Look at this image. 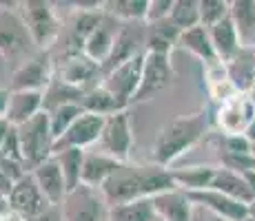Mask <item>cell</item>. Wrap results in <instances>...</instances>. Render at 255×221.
Returning a JSON list of instances; mask_svg holds the SVG:
<instances>
[{
	"mask_svg": "<svg viewBox=\"0 0 255 221\" xmlns=\"http://www.w3.org/2000/svg\"><path fill=\"white\" fill-rule=\"evenodd\" d=\"M9 131H11V124L7 122V117H0V146H2L4 137L9 135Z\"/></svg>",
	"mask_w": 255,
	"mask_h": 221,
	"instance_id": "b9f144b4",
	"label": "cell"
},
{
	"mask_svg": "<svg viewBox=\"0 0 255 221\" xmlns=\"http://www.w3.org/2000/svg\"><path fill=\"white\" fill-rule=\"evenodd\" d=\"M85 93L87 91L73 88V86L65 84V82H60V80H56V77H53V82L47 86V91L42 93V111L51 113L53 109H58V106L73 104V102H78V104H80V100L85 97Z\"/></svg>",
	"mask_w": 255,
	"mask_h": 221,
	"instance_id": "1f68e13d",
	"label": "cell"
},
{
	"mask_svg": "<svg viewBox=\"0 0 255 221\" xmlns=\"http://www.w3.org/2000/svg\"><path fill=\"white\" fill-rule=\"evenodd\" d=\"M2 221H27V219L20 217V215H18V213H13V210H9V213H4Z\"/></svg>",
	"mask_w": 255,
	"mask_h": 221,
	"instance_id": "ee69618b",
	"label": "cell"
},
{
	"mask_svg": "<svg viewBox=\"0 0 255 221\" xmlns=\"http://www.w3.org/2000/svg\"><path fill=\"white\" fill-rule=\"evenodd\" d=\"M142 65H144V56H138V58H133V60L125 62V65L116 67L114 71L102 75L100 84L114 97H118L127 109L131 106V100L135 97V93H138V88H140Z\"/></svg>",
	"mask_w": 255,
	"mask_h": 221,
	"instance_id": "7c38bea8",
	"label": "cell"
},
{
	"mask_svg": "<svg viewBox=\"0 0 255 221\" xmlns=\"http://www.w3.org/2000/svg\"><path fill=\"white\" fill-rule=\"evenodd\" d=\"M231 18L238 27L244 49H255V2L253 0H233Z\"/></svg>",
	"mask_w": 255,
	"mask_h": 221,
	"instance_id": "f1b7e54d",
	"label": "cell"
},
{
	"mask_svg": "<svg viewBox=\"0 0 255 221\" xmlns=\"http://www.w3.org/2000/svg\"><path fill=\"white\" fill-rule=\"evenodd\" d=\"M204 82H207V91L211 95V100L215 104H224L229 102L231 97L238 95V86L233 84L231 75H229V69L224 62H213V65H207L204 67Z\"/></svg>",
	"mask_w": 255,
	"mask_h": 221,
	"instance_id": "cb8c5ba5",
	"label": "cell"
},
{
	"mask_svg": "<svg viewBox=\"0 0 255 221\" xmlns=\"http://www.w3.org/2000/svg\"><path fill=\"white\" fill-rule=\"evenodd\" d=\"M100 153L114 157L118 161H131V153H133V129H131V117L129 111L109 115L102 129L100 142H98Z\"/></svg>",
	"mask_w": 255,
	"mask_h": 221,
	"instance_id": "8992f818",
	"label": "cell"
},
{
	"mask_svg": "<svg viewBox=\"0 0 255 221\" xmlns=\"http://www.w3.org/2000/svg\"><path fill=\"white\" fill-rule=\"evenodd\" d=\"M56 60V80L65 82L73 88L80 91H89L102 82V69L93 60L78 53V56H65V58H53Z\"/></svg>",
	"mask_w": 255,
	"mask_h": 221,
	"instance_id": "8fae6325",
	"label": "cell"
},
{
	"mask_svg": "<svg viewBox=\"0 0 255 221\" xmlns=\"http://www.w3.org/2000/svg\"><path fill=\"white\" fill-rule=\"evenodd\" d=\"M251 215H253V217H255V201H253V204H251Z\"/></svg>",
	"mask_w": 255,
	"mask_h": 221,
	"instance_id": "7dc6e473",
	"label": "cell"
},
{
	"mask_svg": "<svg viewBox=\"0 0 255 221\" xmlns=\"http://www.w3.org/2000/svg\"><path fill=\"white\" fill-rule=\"evenodd\" d=\"M80 106L85 109L87 113H93V115H102V117H109V115H116V113H122V111H129L125 104H122L118 97H114L109 91H107L102 84L89 88L85 93V97L80 100Z\"/></svg>",
	"mask_w": 255,
	"mask_h": 221,
	"instance_id": "83f0119b",
	"label": "cell"
},
{
	"mask_svg": "<svg viewBox=\"0 0 255 221\" xmlns=\"http://www.w3.org/2000/svg\"><path fill=\"white\" fill-rule=\"evenodd\" d=\"M155 217L162 221H193V201L184 190L175 188L151 199Z\"/></svg>",
	"mask_w": 255,
	"mask_h": 221,
	"instance_id": "ffe728a7",
	"label": "cell"
},
{
	"mask_svg": "<svg viewBox=\"0 0 255 221\" xmlns=\"http://www.w3.org/2000/svg\"><path fill=\"white\" fill-rule=\"evenodd\" d=\"M209 36H211V42H213V49H215V56H218L220 62L229 65L233 62L235 58L242 53L244 44H242V38L238 33V27H235L233 18L229 16L227 20L218 22L215 27L209 29Z\"/></svg>",
	"mask_w": 255,
	"mask_h": 221,
	"instance_id": "d6986e66",
	"label": "cell"
},
{
	"mask_svg": "<svg viewBox=\"0 0 255 221\" xmlns=\"http://www.w3.org/2000/svg\"><path fill=\"white\" fill-rule=\"evenodd\" d=\"M175 71L171 65V56H160V53H144V65H142V80L135 97L131 100L133 104H142V102L155 97L160 91H164L169 84H173Z\"/></svg>",
	"mask_w": 255,
	"mask_h": 221,
	"instance_id": "52a82bcc",
	"label": "cell"
},
{
	"mask_svg": "<svg viewBox=\"0 0 255 221\" xmlns=\"http://www.w3.org/2000/svg\"><path fill=\"white\" fill-rule=\"evenodd\" d=\"M153 219H155V210L151 199L120 204L109 208V213H107V221H153Z\"/></svg>",
	"mask_w": 255,
	"mask_h": 221,
	"instance_id": "d6a6232c",
	"label": "cell"
},
{
	"mask_svg": "<svg viewBox=\"0 0 255 221\" xmlns=\"http://www.w3.org/2000/svg\"><path fill=\"white\" fill-rule=\"evenodd\" d=\"M105 122L107 117L102 115H93V113H82L76 122L71 124V129L56 140L53 144V155L60 153V150L67 148H80V150H89L91 146H96L100 142L102 129H105Z\"/></svg>",
	"mask_w": 255,
	"mask_h": 221,
	"instance_id": "4fadbf2b",
	"label": "cell"
},
{
	"mask_svg": "<svg viewBox=\"0 0 255 221\" xmlns=\"http://www.w3.org/2000/svg\"><path fill=\"white\" fill-rule=\"evenodd\" d=\"M244 177V181H247V186L251 188V193H253V197H255V168L253 170H247V173H242Z\"/></svg>",
	"mask_w": 255,
	"mask_h": 221,
	"instance_id": "7bdbcfd3",
	"label": "cell"
},
{
	"mask_svg": "<svg viewBox=\"0 0 255 221\" xmlns=\"http://www.w3.org/2000/svg\"><path fill=\"white\" fill-rule=\"evenodd\" d=\"M120 24L116 18L111 16H102V20L98 22V27L91 31V36L87 38L85 42V49H82V53H85L89 60H93L96 65H105V60L109 58L111 49H114V42H116V36L118 31H120Z\"/></svg>",
	"mask_w": 255,
	"mask_h": 221,
	"instance_id": "e0dca14e",
	"label": "cell"
},
{
	"mask_svg": "<svg viewBox=\"0 0 255 221\" xmlns=\"http://www.w3.org/2000/svg\"><path fill=\"white\" fill-rule=\"evenodd\" d=\"M31 175H33L38 188L42 190V195L47 197L49 204L62 206V201H65V197L69 195V190H67L65 177H62V170H60V166H58L56 157H51V159H47L45 164H40L38 168H33Z\"/></svg>",
	"mask_w": 255,
	"mask_h": 221,
	"instance_id": "ac0fdd59",
	"label": "cell"
},
{
	"mask_svg": "<svg viewBox=\"0 0 255 221\" xmlns=\"http://www.w3.org/2000/svg\"><path fill=\"white\" fill-rule=\"evenodd\" d=\"M244 135H247V137H249V142H251V144L255 146V120H253V124L247 129V133H244Z\"/></svg>",
	"mask_w": 255,
	"mask_h": 221,
	"instance_id": "f6af8a7d",
	"label": "cell"
},
{
	"mask_svg": "<svg viewBox=\"0 0 255 221\" xmlns=\"http://www.w3.org/2000/svg\"><path fill=\"white\" fill-rule=\"evenodd\" d=\"M180 36H182V31L169 18L160 22H146V40H144L146 53L171 56V51L178 47Z\"/></svg>",
	"mask_w": 255,
	"mask_h": 221,
	"instance_id": "603a6c76",
	"label": "cell"
},
{
	"mask_svg": "<svg viewBox=\"0 0 255 221\" xmlns=\"http://www.w3.org/2000/svg\"><path fill=\"white\" fill-rule=\"evenodd\" d=\"M169 20L173 22L180 31H189V29L198 27L200 24V0H175Z\"/></svg>",
	"mask_w": 255,
	"mask_h": 221,
	"instance_id": "836d02e7",
	"label": "cell"
},
{
	"mask_svg": "<svg viewBox=\"0 0 255 221\" xmlns=\"http://www.w3.org/2000/svg\"><path fill=\"white\" fill-rule=\"evenodd\" d=\"M120 166H122V161L100 153V150H87L85 166H82V184L89 186V188L100 190L116 175V170Z\"/></svg>",
	"mask_w": 255,
	"mask_h": 221,
	"instance_id": "44dd1931",
	"label": "cell"
},
{
	"mask_svg": "<svg viewBox=\"0 0 255 221\" xmlns=\"http://www.w3.org/2000/svg\"><path fill=\"white\" fill-rule=\"evenodd\" d=\"M244 221H255V217H253V215H251V217H247V219H244Z\"/></svg>",
	"mask_w": 255,
	"mask_h": 221,
	"instance_id": "c3c4849f",
	"label": "cell"
},
{
	"mask_svg": "<svg viewBox=\"0 0 255 221\" xmlns=\"http://www.w3.org/2000/svg\"><path fill=\"white\" fill-rule=\"evenodd\" d=\"M18 2H0V56L16 58L27 51L31 36L27 31V24L18 13Z\"/></svg>",
	"mask_w": 255,
	"mask_h": 221,
	"instance_id": "30bf717a",
	"label": "cell"
},
{
	"mask_svg": "<svg viewBox=\"0 0 255 221\" xmlns=\"http://www.w3.org/2000/svg\"><path fill=\"white\" fill-rule=\"evenodd\" d=\"M153 221H162V219H160V217H155V219H153Z\"/></svg>",
	"mask_w": 255,
	"mask_h": 221,
	"instance_id": "681fc988",
	"label": "cell"
},
{
	"mask_svg": "<svg viewBox=\"0 0 255 221\" xmlns=\"http://www.w3.org/2000/svg\"><path fill=\"white\" fill-rule=\"evenodd\" d=\"M218 166H189V168H175L173 181L184 193H198V190H209L213 184V177Z\"/></svg>",
	"mask_w": 255,
	"mask_h": 221,
	"instance_id": "4316f807",
	"label": "cell"
},
{
	"mask_svg": "<svg viewBox=\"0 0 255 221\" xmlns=\"http://www.w3.org/2000/svg\"><path fill=\"white\" fill-rule=\"evenodd\" d=\"M175 0H149V13H146V22H160L171 16Z\"/></svg>",
	"mask_w": 255,
	"mask_h": 221,
	"instance_id": "74e56055",
	"label": "cell"
},
{
	"mask_svg": "<svg viewBox=\"0 0 255 221\" xmlns=\"http://www.w3.org/2000/svg\"><path fill=\"white\" fill-rule=\"evenodd\" d=\"M171 168H162L155 164H135L125 161L116 175L100 188L107 206L114 208L120 204H131L140 199H153L162 193L175 190Z\"/></svg>",
	"mask_w": 255,
	"mask_h": 221,
	"instance_id": "6da1fadb",
	"label": "cell"
},
{
	"mask_svg": "<svg viewBox=\"0 0 255 221\" xmlns=\"http://www.w3.org/2000/svg\"><path fill=\"white\" fill-rule=\"evenodd\" d=\"M178 47L189 51L191 56H195L204 67L218 62L213 42H211V36H209V29H204L202 24L189 29V31H182V36H180V40H178Z\"/></svg>",
	"mask_w": 255,
	"mask_h": 221,
	"instance_id": "d4e9b609",
	"label": "cell"
},
{
	"mask_svg": "<svg viewBox=\"0 0 255 221\" xmlns=\"http://www.w3.org/2000/svg\"><path fill=\"white\" fill-rule=\"evenodd\" d=\"M11 188H13V181L9 179L7 175L0 170V195H4V197H9L11 195Z\"/></svg>",
	"mask_w": 255,
	"mask_h": 221,
	"instance_id": "ab89813d",
	"label": "cell"
},
{
	"mask_svg": "<svg viewBox=\"0 0 255 221\" xmlns=\"http://www.w3.org/2000/svg\"><path fill=\"white\" fill-rule=\"evenodd\" d=\"M231 16V2L229 0H200V24L204 29L215 27L218 22Z\"/></svg>",
	"mask_w": 255,
	"mask_h": 221,
	"instance_id": "d590c367",
	"label": "cell"
},
{
	"mask_svg": "<svg viewBox=\"0 0 255 221\" xmlns=\"http://www.w3.org/2000/svg\"><path fill=\"white\" fill-rule=\"evenodd\" d=\"M144 40H146V22H122L120 31L116 36L114 49H111L109 58L105 60V65L100 67L102 75L114 71L116 67L125 65V62L133 60V58L144 56L146 53Z\"/></svg>",
	"mask_w": 255,
	"mask_h": 221,
	"instance_id": "ba28073f",
	"label": "cell"
},
{
	"mask_svg": "<svg viewBox=\"0 0 255 221\" xmlns=\"http://www.w3.org/2000/svg\"><path fill=\"white\" fill-rule=\"evenodd\" d=\"M218 150L227 155H253V144L247 135H222L220 133Z\"/></svg>",
	"mask_w": 255,
	"mask_h": 221,
	"instance_id": "8d00e7d4",
	"label": "cell"
},
{
	"mask_svg": "<svg viewBox=\"0 0 255 221\" xmlns=\"http://www.w3.org/2000/svg\"><path fill=\"white\" fill-rule=\"evenodd\" d=\"M193 206H202L211 210L220 221H244L251 217V206L242 204L238 199H231L218 190H198V193H186Z\"/></svg>",
	"mask_w": 255,
	"mask_h": 221,
	"instance_id": "2e32d148",
	"label": "cell"
},
{
	"mask_svg": "<svg viewBox=\"0 0 255 221\" xmlns=\"http://www.w3.org/2000/svg\"><path fill=\"white\" fill-rule=\"evenodd\" d=\"M247 95H249V100H251V102H253V104H255V80H253V84H251V86H249Z\"/></svg>",
	"mask_w": 255,
	"mask_h": 221,
	"instance_id": "bcb514c9",
	"label": "cell"
},
{
	"mask_svg": "<svg viewBox=\"0 0 255 221\" xmlns=\"http://www.w3.org/2000/svg\"><path fill=\"white\" fill-rule=\"evenodd\" d=\"M85 155L87 150H80V148H67V150H60L53 157L58 159V166L62 170V177H65V184H67V190H76L78 186H82V166H85Z\"/></svg>",
	"mask_w": 255,
	"mask_h": 221,
	"instance_id": "4dcf8cb0",
	"label": "cell"
},
{
	"mask_svg": "<svg viewBox=\"0 0 255 221\" xmlns=\"http://www.w3.org/2000/svg\"><path fill=\"white\" fill-rule=\"evenodd\" d=\"M209 190H218V193L227 195V197H231V199L242 201V204H249V206L255 201L251 188H249L247 181H244V177L240 173H235V170L222 168V166H218V170H215L213 184H211Z\"/></svg>",
	"mask_w": 255,
	"mask_h": 221,
	"instance_id": "484cf974",
	"label": "cell"
},
{
	"mask_svg": "<svg viewBox=\"0 0 255 221\" xmlns=\"http://www.w3.org/2000/svg\"><path fill=\"white\" fill-rule=\"evenodd\" d=\"M49 201L42 195V190L38 188L36 179H33L31 173H27L20 181H16L11 188V195H9V208L13 213H18L20 217H24L27 221L36 219L38 215H42L49 208Z\"/></svg>",
	"mask_w": 255,
	"mask_h": 221,
	"instance_id": "9a60e30c",
	"label": "cell"
},
{
	"mask_svg": "<svg viewBox=\"0 0 255 221\" xmlns=\"http://www.w3.org/2000/svg\"><path fill=\"white\" fill-rule=\"evenodd\" d=\"M9 95H11V91H9V88H0V117H4V113H7Z\"/></svg>",
	"mask_w": 255,
	"mask_h": 221,
	"instance_id": "60d3db41",
	"label": "cell"
},
{
	"mask_svg": "<svg viewBox=\"0 0 255 221\" xmlns=\"http://www.w3.org/2000/svg\"><path fill=\"white\" fill-rule=\"evenodd\" d=\"M42 113V93L38 91H11L7 104V122L11 126H22Z\"/></svg>",
	"mask_w": 255,
	"mask_h": 221,
	"instance_id": "7402d4cb",
	"label": "cell"
},
{
	"mask_svg": "<svg viewBox=\"0 0 255 221\" xmlns=\"http://www.w3.org/2000/svg\"><path fill=\"white\" fill-rule=\"evenodd\" d=\"M255 120V104L249 100L247 93H238L229 102L218 106L215 124L222 135H244Z\"/></svg>",
	"mask_w": 255,
	"mask_h": 221,
	"instance_id": "5bb4252c",
	"label": "cell"
},
{
	"mask_svg": "<svg viewBox=\"0 0 255 221\" xmlns=\"http://www.w3.org/2000/svg\"><path fill=\"white\" fill-rule=\"evenodd\" d=\"M56 75V60H53L51 51H38L29 60L16 67L11 73V82H9V91H38L45 93L47 86L53 82Z\"/></svg>",
	"mask_w": 255,
	"mask_h": 221,
	"instance_id": "5b68a950",
	"label": "cell"
},
{
	"mask_svg": "<svg viewBox=\"0 0 255 221\" xmlns=\"http://www.w3.org/2000/svg\"><path fill=\"white\" fill-rule=\"evenodd\" d=\"M102 9L118 22H146L149 0H105Z\"/></svg>",
	"mask_w": 255,
	"mask_h": 221,
	"instance_id": "f546056e",
	"label": "cell"
},
{
	"mask_svg": "<svg viewBox=\"0 0 255 221\" xmlns=\"http://www.w3.org/2000/svg\"><path fill=\"white\" fill-rule=\"evenodd\" d=\"M31 221H65V217H62V208H60V206H49L45 213L38 215V217L31 219Z\"/></svg>",
	"mask_w": 255,
	"mask_h": 221,
	"instance_id": "f35d334b",
	"label": "cell"
},
{
	"mask_svg": "<svg viewBox=\"0 0 255 221\" xmlns=\"http://www.w3.org/2000/svg\"><path fill=\"white\" fill-rule=\"evenodd\" d=\"M60 208L65 221H102L109 213V206L100 190L89 188L85 184L71 190Z\"/></svg>",
	"mask_w": 255,
	"mask_h": 221,
	"instance_id": "9c48e42d",
	"label": "cell"
},
{
	"mask_svg": "<svg viewBox=\"0 0 255 221\" xmlns=\"http://www.w3.org/2000/svg\"><path fill=\"white\" fill-rule=\"evenodd\" d=\"M209 133V115L207 111H195L189 115H178L169 120L158 131L151 146V164L171 168L175 159L189 153L195 144L204 140Z\"/></svg>",
	"mask_w": 255,
	"mask_h": 221,
	"instance_id": "7a4b0ae2",
	"label": "cell"
},
{
	"mask_svg": "<svg viewBox=\"0 0 255 221\" xmlns=\"http://www.w3.org/2000/svg\"><path fill=\"white\" fill-rule=\"evenodd\" d=\"M2 217H4V215H0V221H2Z\"/></svg>",
	"mask_w": 255,
	"mask_h": 221,
	"instance_id": "f907efd6",
	"label": "cell"
},
{
	"mask_svg": "<svg viewBox=\"0 0 255 221\" xmlns=\"http://www.w3.org/2000/svg\"><path fill=\"white\" fill-rule=\"evenodd\" d=\"M82 113H85V109H82L78 102H73V104H62V106H58V109H53L51 113H47L53 137L60 140V137L71 129V124L82 115Z\"/></svg>",
	"mask_w": 255,
	"mask_h": 221,
	"instance_id": "e575fe53",
	"label": "cell"
},
{
	"mask_svg": "<svg viewBox=\"0 0 255 221\" xmlns=\"http://www.w3.org/2000/svg\"><path fill=\"white\" fill-rule=\"evenodd\" d=\"M18 13L27 24V31L38 51H53V44L60 42L62 36V18L58 16L53 2L24 0V2H18Z\"/></svg>",
	"mask_w": 255,
	"mask_h": 221,
	"instance_id": "3957f363",
	"label": "cell"
},
{
	"mask_svg": "<svg viewBox=\"0 0 255 221\" xmlns=\"http://www.w3.org/2000/svg\"><path fill=\"white\" fill-rule=\"evenodd\" d=\"M18 137H20V153H22V164L24 168L31 173L40 164L53 157V144L56 137L51 133V124H49V115L45 111L38 113L33 120L27 124L16 126Z\"/></svg>",
	"mask_w": 255,
	"mask_h": 221,
	"instance_id": "277c9868",
	"label": "cell"
}]
</instances>
